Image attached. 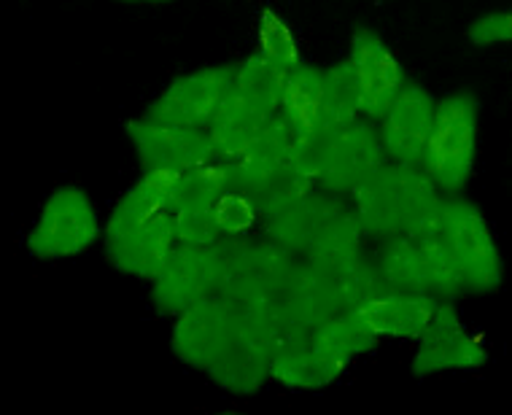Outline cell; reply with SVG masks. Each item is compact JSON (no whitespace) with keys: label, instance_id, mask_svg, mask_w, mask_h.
Segmentation results:
<instances>
[{"label":"cell","instance_id":"1","mask_svg":"<svg viewBox=\"0 0 512 415\" xmlns=\"http://www.w3.org/2000/svg\"><path fill=\"white\" fill-rule=\"evenodd\" d=\"M289 73L265 60L262 54H248L246 60L235 62L230 89L221 100L205 135L213 146V154L224 162H232L254 135L273 122L281 108L283 84Z\"/></svg>","mask_w":512,"mask_h":415},{"label":"cell","instance_id":"2","mask_svg":"<svg viewBox=\"0 0 512 415\" xmlns=\"http://www.w3.org/2000/svg\"><path fill=\"white\" fill-rule=\"evenodd\" d=\"M440 192L418 165L386 162L356 189L348 211L367 243L410 235L440 203Z\"/></svg>","mask_w":512,"mask_h":415},{"label":"cell","instance_id":"3","mask_svg":"<svg viewBox=\"0 0 512 415\" xmlns=\"http://www.w3.org/2000/svg\"><path fill=\"white\" fill-rule=\"evenodd\" d=\"M477 141H480V106L467 89H456L434 103L432 130L426 138L418 168L445 197L467 189L475 173Z\"/></svg>","mask_w":512,"mask_h":415},{"label":"cell","instance_id":"4","mask_svg":"<svg viewBox=\"0 0 512 415\" xmlns=\"http://www.w3.org/2000/svg\"><path fill=\"white\" fill-rule=\"evenodd\" d=\"M434 238L440 240L442 248L448 251V257L453 259V265L459 270L464 297L467 294L483 297V294L496 292L502 286V251H499V240L488 224L486 213L480 211V205L461 195H442L440 224H437Z\"/></svg>","mask_w":512,"mask_h":415},{"label":"cell","instance_id":"5","mask_svg":"<svg viewBox=\"0 0 512 415\" xmlns=\"http://www.w3.org/2000/svg\"><path fill=\"white\" fill-rule=\"evenodd\" d=\"M103 238L98 203L76 184L57 186L41 203L27 232V251L46 262H62L87 254Z\"/></svg>","mask_w":512,"mask_h":415},{"label":"cell","instance_id":"6","mask_svg":"<svg viewBox=\"0 0 512 415\" xmlns=\"http://www.w3.org/2000/svg\"><path fill=\"white\" fill-rule=\"evenodd\" d=\"M219 257V294L235 305L281 297L297 259L262 235L213 243Z\"/></svg>","mask_w":512,"mask_h":415},{"label":"cell","instance_id":"7","mask_svg":"<svg viewBox=\"0 0 512 415\" xmlns=\"http://www.w3.org/2000/svg\"><path fill=\"white\" fill-rule=\"evenodd\" d=\"M351 313L378 340H405L413 345L464 327L456 300H442L434 294L386 289Z\"/></svg>","mask_w":512,"mask_h":415},{"label":"cell","instance_id":"8","mask_svg":"<svg viewBox=\"0 0 512 415\" xmlns=\"http://www.w3.org/2000/svg\"><path fill=\"white\" fill-rule=\"evenodd\" d=\"M386 165L375 124L356 119L343 130L310 143V178L318 192L351 200L367 178Z\"/></svg>","mask_w":512,"mask_h":415},{"label":"cell","instance_id":"9","mask_svg":"<svg viewBox=\"0 0 512 415\" xmlns=\"http://www.w3.org/2000/svg\"><path fill=\"white\" fill-rule=\"evenodd\" d=\"M262 224L259 235L283 248L294 259L308 254L310 243L337 213L348 208L345 200L318 192L310 184H292L262 200Z\"/></svg>","mask_w":512,"mask_h":415},{"label":"cell","instance_id":"10","mask_svg":"<svg viewBox=\"0 0 512 415\" xmlns=\"http://www.w3.org/2000/svg\"><path fill=\"white\" fill-rule=\"evenodd\" d=\"M230 170L232 186L256 197L259 203L292 184L313 186L297 159L292 130L281 116H275L273 122L254 135V141L232 159Z\"/></svg>","mask_w":512,"mask_h":415},{"label":"cell","instance_id":"11","mask_svg":"<svg viewBox=\"0 0 512 415\" xmlns=\"http://www.w3.org/2000/svg\"><path fill=\"white\" fill-rule=\"evenodd\" d=\"M238 335V305L221 294H213L173 316L170 348L178 362L192 370L208 372L235 345Z\"/></svg>","mask_w":512,"mask_h":415},{"label":"cell","instance_id":"12","mask_svg":"<svg viewBox=\"0 0 512 415\" xmlns=\"http://www.w3.org/2000/svg\"><path fill=\"white\" fill-rule=\"evenodd\" d=\"M345 62L354 73L359 116L364 122L375 124L389 111L399 89L410 81L405 65L399 62L397 52L372 27H356Z\"/></svg>","mask_w":512,"mask_h":415},{"label":"cell","instance_id":"13","mask_svg":"<svg viewBox=\"0 0 512 415\" xmlns=\"http://www.w3.org/2000/svg\"><path fill=\"white\" fill-rule=\"evenodd\" d=\"M232 73H235V62H219V65H205L197 71L181 73L151 100L146 116L157 122L205 130L230 89Z\"/></svg>","mask_w":512,"mask_h":415},{"label":"cell","instance_id":"14","mask_svg":"<svg viewBox=\"0 0 512 415\" xmlns=\"http://www.w3.org/2000/svg\"><path fill=\"white\" fill-rule=\"evenodd\" d=\"M213 294H219V257L213 246H178L149 281L151 305L170 318Z\"/></svg>","mask_w":512,"mask_h":415},{"label":"cell","instance_id":"15","mask_svg":"<svg viewBox=\"0 0 512 415\" xmlns=\"http://www.w3.org/2000/svg\"><path fill=\"white\" fill-rule=\"evenodd\" d=\"M124 133L133 143V151L143 170H181L203 165L213 159V146L205 130L181 127V124L157 122L151 116H135L127 122ZM219 159V157H216Z\"/></svg>","mask_w":512,"mask_h":415},{"label":"cell","instance_id":"16","mask_svg":"<svg viewBox=\"0 0 512 415\" xmlns=\"http://www.w3.org/2000/svg\"><path fill=\"white\" fill-rule=\"evenodd\" d=\"M434 95L421 81H407L399 95L389 106V111L375 122L380 149L386 162L397 165H418L424 154L426 138L432 130Z\"/></svg>","mask_w":512,"mask_h":415},{"label":"cell","instance_id":"17","mask_svg":"<svg viewBox=\"0 0 512 415\" xmlns=\"http://www.w3.org/2000/svg\"><path fill=\"white\" fill-rule=\"evenodd\" d=\"M103 248H106V257L114 270L138 278V281H151L162 267L168 265V259L178 248L173 216L170 211L159 213L133 230L103 240Z\"/></svg>","mask_w":512,"mask_h":415},{"label":"cell","instance_id":"18","mask_svg":"<svg viewBox=\"0 0 512 415\" xmlns=\"http://www.w3.org/2000/svg\"><path fill=\"white\" fill-rule=\"evenodd\" d=\"M351 364L329 356L313 343L310 332H297L283 340L270 354V383H278L289 391H321L335 386Z\"/></svg>","mask_w":512,"mask_h":415},{"label":"cell","instance_id":"19","mask_svg":"<svg viewBox=\"0 0 512 415\" xmlns=\"http://www.w3.org/2000/svg\"><path fill=\"white\" fill-rule=\"evenodd\" d=\"M491 348L483 332L459 327L440 337L415 343L410 370L418 378H432L442 372H475L486 367Z\"/></svg>","mask_w":512,"mask_h":415},{"label":"cell","instance_id":"20","mask_svg":"<svg viewBox=\"0 0 512 415\" xmlns=\"http://www.w3.org/2000/svg\"><path fill=\"white\" fill-rule=\"evenodd\" d=\"M176 176L178 173H173V170H143L138 181L133 186H127V192L116 200L114 208L103 219L100 243L133 230V227L154 219L159 213H168Z\"/></svg>","mask_w":512,"mask_h":415},{"label":"cell","instance_id":"21","mask_svg":"<svg viewBox=\"0 0 512 415\" xmlns=\"http://www.w3.org/2000/svg\"><path fill=\"white\" fill-rule=\"evenodd\" d=\"M278 300H281L283 310H286V316L294 327L305 329V332H313L318 324H324L327 318L340 313L327 275L308 262H302V259H297V265H294Z\"/></svg>","mask_w":512,"mask_h":415},{"label":"cell","instance_id":"22","mask_svg":"<svg viewBox=\"0 0 512 415\" xmlns=\"http://www.w3.org/2000/svg\"><path fill=\"white\" fill-rule=\"evenodd\" d=\"M321 98H324V68L302 62L286 76L281 95V116L292 135L302 143L318 141V122H321Z\"/></svg>","mask_w":512,"mask_h":415},{"label":"cell","instance_id":"23","mask_svg":"<svg viewBox=\"0 0 512 415\" xmlns=\"http://www.w3.org/2000/svg\"><path fill=\"white\" fill-rule=\"evenodd\" d=\"M372 262L378 267L380 281L391 292L432 294L429 289V270L421 243L407 235L378 240Z\"/></svg>","mask_w":512,"mask_h":415},{"label":"cell","instance_id":"24","mask_svg":"<svg viewBox=\"0 0 512 415\" xmlns=\"http://www.w3.org/2000/svg\"><path fill=\"white\" fill-rule=\"evenodd\" d=\"M205 375L232 397H251L270 383V354L238 335L235 345Z\"/></svg>","mask_w":512,"mask_h":415},{"label":"cell","instance_id":"25","mask_svg":"<svg viewBox=\"0 0 512 415\" xmlns=\"http://www.w3.org/2000/svg\"><path fill=\"white\" fill-rule=\"evenodd\" d=\"M232 186L230 162L224 159H208L203 165L181 170L173 186V211H213V205Z\"/></svg>","mask_w":512,"mask_h":415},{"label":"cell","instance_id":"26","mask_svg":"<svg viewBox=\"0 0 512 415\" xmlns=\"http://www.w3.org/2000/svg\"><path fill=\"white\" fill-rule=\"evenodd\" d=\"M359 116V98H356L354 73L348 62L337 60L324 68V98H321V122H318V141L343 130Z\"/></svg>","mask_w":512,"mask_h":415},{"label":"cell","instance_id":"27","mask_svg":"<svg viewBox=\"0 0 512 415\" xmlns=\"http://www.w3.org/2000/svg\"><path fill=\"white\" fill-rule=\"evenodd\" d=\"M321 273L327 275L340 310H354L362 302L378 297L380 292H386V286L380 281L378 267L372 262L370 251H362V254L345 259V262L329 267V270H321Z\"/></svg>","mask_w":512,"mask_h":415},{"label":"cell","instance_id":"28","mask_svg":"<svg viewBox=\"0 0 512 415\" xmlns=\"http://www.w3.org/2000/svg\"><path fill=\"white\" fill-rule=\"evenodd\" d=\"M310 337H313V343L318 348H324L329 356H335L345 364H354L356 359L375 351L380 343L378 337L372 335L351 310H340L332 318H327L324 324H318L310 332Z\"/></svg>","mask_w":512,"mask_h":415},{"label":"cell","instance_id":"29","mask_svg":"<svg viewBox=\"0 0 512 415\" xmlns=\"http://www.w3.org/2000/svg\"><path fill=\"white\" fill-rule=\"evenodd\" d=\"M362 251H367V238L356 227L351 211L345 208L343 213H337L335 219L329 221L324 230L318 232L302 262H308L316 270H329V267L340 265V262L356 257Z\"/></svg>","mask_w":512,"mask_h":415},{"label":"cell","instance_id":"30","mask_svg":"<svg viewBox=\"0 0 512 415\" xmlns=\"http://www.w3.org/2000/svg\"><path fill=\"white\" fill-rule=\"evenodd\" d=\"M256 54H262L265 60L278 65L281 71L292 73L294 68H300L302 49L297 41L294 27L289 25V19L283 17L281 11L262 9L256 17Z\"/></svg>","mask_w":512,"mask_h":415},{"label":"cell","instance_id":"31","mask_svg":"<svg viewBox=\"0 0 512 415\" xmlns=\"http://www.w3.org/2000/svg\"><path fill=\"white\" fill-rule=\"evenodd\" d=\"M213 221H216V230H219L221 240L259 235L262 205H259L256 197L243 192V189L230 186L213 205Z\"/></svg>","mask_w":512,"mask_h":415},{"label":"cell","instance_id":"32","mask_svg":"<svg viewBox=\"0 0 512 415\" xmlns=\"http://www.w3.org/2000/svg\"><path fill=\"white\" fill-rule=\"evenodd\" d=\"M469 44L483 46V49H491V46H502L512 38V14L510 9H496L488 11L483 17H477L472 25H469Z\"/></svg>","mask_w":512,"mask_h":415},{"label":"cell","instance_id":"33","mask_svg":"<svg viewBox=\"0 0 512 415\" xmlns=\"http://www.w3.org/2000/svg\"><path fill=\"white\" fill-rule=\"evenodd\" d=\"M124 3H170V0H124Z\"/></svg>","mask_w":512,"mask_h":415},{"label":"cell","instance_id":"34","mask_svg":"<svg viewBox=\"0 0 512 415\" xmlns=\"http://www.w3.org/2000/svg\"><path fill=\"white\" fill-rule=\"evenodd\" d=\"M219 415H246V413H238V410H227V413H219Z\"/></svg>","mask_w":512,"mask_h":415}]
</instances>
